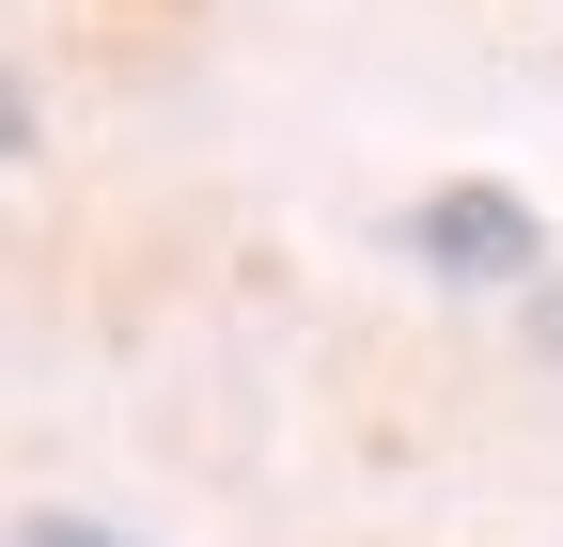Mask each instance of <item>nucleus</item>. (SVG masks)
<instances>
[{
  "label": "nucleus",
  "instance_id": "1",
  "mask_svg": "<svg viewBox=\"0 0 563 547\" xmlns=\"http://www.w3.org/2000/svg\"><path fill=\"white\" fill-rule=\"evenodd\" d=\"M391 250L422 266V282H470V298H532L548 282V220L501 188V172H454V188H422L407 220H391Z\"/></svg>",
  "mask_w": 563,
  "mask_h": 547
},
{
  "label": "nucleus",
  "instance_id": "3",
  "mask_svg": "<svg viewBox=\"0 0 563 547\" xmlns=\"http://www.w3.org/2000/svg\"><path fill=\"white\" fill-rule=\"evenodd\" d=\"M0 547H141V532H110V516H16Z\"/></svg>",
  "mask_w": 563,
  "mask_h": 547
},
{
  "label": "nucleus",
  "instance_id": "4",
  "mask_svg": "<svg viewBox=\"0 0 563 547\" xmlns=\"http://www.w3.org/2000/svg\"><path fill=\"white\" fill-rule=\"evenodd\" d=\"M532 345L563 360V266H548V282H532Z\"/></svg>",
  "mask_w": 563,
  "mask_h": 547
},
{
  "label": "nucleus",
  "instance_id": "2",
  "mask_svg": "<svg viewBox=\"0 0 563 547\" xmlns=\"http://www.w3.org/2000/svg\"><path fill=\"white\" fill-rule=\"evenodd\" d=\"M32 172V79H16V47H0V188Z\"/></svg>",
  "mask_w": 563,
  "mask_h": 547
}]
</instances>
